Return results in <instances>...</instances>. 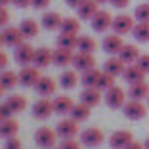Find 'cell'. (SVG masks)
<instances>
[{
	"instance_id": "cell-1",
	"label": "cell",
	"mask_w": 149,
	"mask_h": 149,
	"mask_svg": "<svg viewBox=\"0 0 149 149\" xmlns=\"http://www.w3.org/2000/svg\"><path fill=\"white\" fill-rule=\"evenodd\" d=\"M103 100H105L107 107H111V109H123L124 103H126V92H124L120 86H117V84H115L113 88L105 90Z\"/></svg>"
},
{
	"instance_id": "cell-2",
	"label": "cell",
	"mask_w": 149,
	"mask_h": 149,
	"mask_svg": "<svg viewBox=\"0 0 149 149\" xmlns=\"http://www.w3.org/2000/svg\"><path fill=\"white\" fill-rule=\"evenodd\" d=\"M134 19L132 15H128V13H118L117 17H113V25H111V29H113V33H117V35H128V33L134 31V27H136V23H134Z\"/></svg>"
},
{
	"instance_id": "cell-3",
	"label": "cell",
	"mask_w": 149,
	"mask_h": 149,
	"mask_svg": "<svg viewBox=\"0 0 149 149\" xmlns=\"http://www.w3.org/2000/svg\"><path fill=\"white\" fill-rule=\"evenodd\" d=\"M56 140H57V132L52 130V128H48V126H42L35 132V141H36V145L42 147V149H54Z\"/></svg>"
},
{
	"instance_id": "cell-4",
	"label": "cell",
	"mask_w": 149,
	"mask_h": 149,
	"mask_svg": "<svg viewBox=\"0 0 149 149\" xmlns=\"http://www.w3.org/2000/svg\"><path fill=\"white\" fill-rule=\"evenodd\" d=\"M123 113L126 118H132V120H140L147 115V107L141 103L140 100H128L123 107Z\"/></svg>"
},
{
	"instance_id": "cell-5",
	"label": "cell",
	"mask_w": 149,
	"mask_h": 149,
	"mask_svg": "<svg viewBox=\"0 0 149 149\" xmlns=\"http://www.w3.org/2000/svg\"><path fill=\"white\" fill-rule=\"evenodd\" d=\"M0 40H2V44H6V46L17 48L19 44H23L25 36H23L19 27H4V29H2V35H0Z\"/></svg>"
},
{
	"instance_id": "cell-6",
	"label": "cell",
	"mask_w": 149,
	"mask_h": 149,
	"mask_svg": "<svg viewBox=\"0 0 149 149\" xmlns=\"http://www.w3.org/2000/svg\"><path fill=\"white\" fill-rule=\"evenodd\" d=\"M35 52L36 50L33 48L31 44H19L17 48H15V52H13V57H15V61L19 63L21 67H27V65H31V63H35Z\"/></svg>"
},
{
	"instance_id": "cell-7",
	"label": "cell",
	"mask_w": 149,
	"mask_h": 149,
	"mask_svg": "<svg viewBox=\"0 0 149 149\" xmlns=\"http://www.w3.org/2000/svg\"><path fill=\"white\" fill-rule=\"evenodd\" d=\"M17 74H19V84L25 88H35L36 82L40 80V71L35 65L21 67V73H17Z\"/></svg>"
},
{
	"instance_id": "cell-8",
	"label": "cell",
	"mask_w": 149,
	"mask_h": 149,
	"mask_svg": "<svg viewBox=\"0 0 149 149\" xmlns=\"http://www.w3.org/2000/svg\"><path fill=\"white\" fill-rule=\"evenodd\" d=\"M101 48L105 50L109 56H118V54H120V50L124 48V40H123V36H120V35L111 33V35H107L105 38H103Z\"/></svg>"
},
{
	"instance_id": "cell-9",
	"label": "cell",
	"mask_w": 149,
	"mask_h": 149,
	"mask_svg": "<svg viewBox=\"0 0 149 149\" xmlns=\"http://www.w3.org/2000/svg\"><path fill=\"white\" fill-rule=\"evenodd\" d=\"M56 132H57V136H61L63 140H71V138H74L79 134V123L74 118H63V120L57 123Z\"/></svg>"
},
{
	"instance_id": "cell-10",
	"label": "cell",
	"mask_w": 149,
	"mask_h": 149,
	"mask_svg": "<svg viewBox=\"0 0 149 149\" xmlns=\"http://www.w3.org/2000/svg\"><path fill=\"white\" fill-rule=\"evenodd\" d=\"M132 141H134V136H132V132H128V130H117V132H113L111 138H109L111 149H126Z\"/></svg>"
},
{
	"instance_id": "cell-11",
	"label": "cell",
	"mask_w": 149,
	"mask_h": 149,
	"mask_svg": "<svg viewBox=\"0 0 149 149\" xmlns=\"http://www.w3.org/2000/svg\"><path fill=\"white\" fill-rule=\"evenodd\" d=\"M90 23H92V29L96 33H105L107 29H111V25H113V17H111V13L107 12V10H100L92 17Z\"/></svg>"
},
{
	"instance_id": "cell-12",
	"label": "cell",
	"mask_w": 149,
	"mask_h": 149,
	"mask_svg": "<svg viewBox=\"0 0 149 149\" xmlns=\"http://www.w3.org/2000/svg\"><path fill=\"white\" fill-rule=\"evenodd\" d=\"M103 140H105V136H103V132L100 128H86L80 134V141L86 147H97Z\"/></svg>"
},
{
	"instance_id": "cell-13",
	"label": "cell",
	"mask_w": 149,
	"mask_h": 149,
	"mask_svg": "<svg viewBox=\"0 0 149 149\" xmlns=\"http://www.w3.org/2000/svg\"><path fill=\"white\" fill-rule=\"evenodd\" d=\"M52 113H54V101L48 100V97H40L35 105H33V117L38 118V120L48 118Z\"/></svg>"
},
{
	"instance_id": "cell-14",
	"label": "cell",
	"mask_w": 149,
	"mask_h": 149,
	"mask_svg": "<svg viewBox=\"0 0 149 149\" xmlns=\"http://www.w3.org/2000/svg\"><path fill=\"white\" fill-rule=\"evenodd\" d=\"M73 67L77 71H90L96 67V57L92 54H86V52H79L74 54V59H73Z\"/></svg>"
},
{
	"instance_id": "cell-15",
	"label": "cell",
	"mask_w": 149,
	"mask_h": 149,
	"mask_svg": "<svg viewBox=\"0 0 149 149\" xmlns=\"http://www.w3.org/2000/svg\"><path fill=\"white\" fill-rule=\"evenodd\" d=\"M124 69H126V63L118 56H111L109 59H105V63H103V71L113 74V77H123Z\"/></svg>"
},
{
	"instance_id": "cell-16",
	"label": "cell",
	"mask_w": 149,
	"mask_h": 149,
	"mask_svg": "<svg viewBox=\"0 0 149 149\" xmlns=\"http://www.w3.org/2000/svg\"><path fill=\"white\" fill-rule=\"evenodd\" d=\"M73 59H74L73 50H69V48H61V46H57V48L54 50V65H57V67L73 65Z\"/></svg>"
},
{
	"instance_id": "cell-17",
	"label": "cell",
	"mask_w": 149,
	"mask_h": 149,
	"mask_svg": "<svg viewBox=\"0 0 149 149\" xmlns=\"http://www.w3.org/2000/svg\"><path fill=\"white\" fill-rule=\"evenodd\" d=\"M50 63H54V52H52V50L46 48V46L36 48V52H35V63H33V65L38 67V69H44V67H48Z\"/></svg>"
},
{
	"instance_id": "cell-18",
	"label": "cell",
	"mask_w": 149,
	"mask_h": 149,
	"mask_svg": "<svg viewBox=\"0 0 149 149\" xmlns=\"http://www.w3.org/2000/svg\"><path fill=\"white\" fill-rule=\"evenodd\" d=\"M42 27L48 29V31H61V25H63V17L59 15L57 12H46L42 15Z\"/></svg>"
},
{
	"instance_id": "cell-19",
	"label": "cell",
	"mask_w": 149,
	"mask_h": 149,
	"mask_svg": "<svg viewBox=\"0 0 149 149\" xmlns=\"http://www.w3.org/2000/svg\"><path fill=\"white\" fill-rule=\"evenodd\" d=\"M77 12H79V19H88V21H92V17L96 15L100 10H97V2L96 0H84L82 4L77 8Z\"/></svg>"
},
{
	"instance_id": "cell-20",
	"label": "cell",
	"mask_w": 149,
	"mask_h": 149,
	"mask_svg": "<svg viewBox=\"0 0 149 149\" xmlns=\"http://www.w3.org/2000/svg\"><path fill=\"white\" fill-rule=\"evenodd\" d=\"M35 90H36V94H38L40 97H48V96H52V94L56 92V80L50 79V77H40V80L36 82Z\"/></svg>"
},
{
	"instance_id": "cell-21",
	"label": "cell",
	"mask_w": 149,
	"mask_h": 149,
	"mask_svg": "<svg viewBox=\"0 0 149 149\" xmlns=\"http://www.w3.org/2000/svg\"><path fill=\"white\" fill-rule=\"evenodd\" d=\"M140 56H141V54H140V48H138L136 44H124V48L120 50V54H118V57H120L126 65L136 63Z\"/></svg>"
},
{
	"instance_id": "cell-22",
	"label": "cell",
	"mask_w": 149,
	"mask_h": 149,
	"mask_svg": "<svg viewBox=\"0 0 149 149\" xmlns=\"http://www.w3.org/2000/svg\"><path fill=\"white\" fill-rule=\"evenodd\" d=\"M128 96H130V100H147L149 97V84L145 82V80H141V82H136V84H130V88H128Z\"/></svg>"
},
{
	"instance_id": "cell-23",
	"label": "cell",
	"mask_w": 149,
	"mask_h": 149,
	"mask_svg": "<svg viewBox=\"0 0 149 149\" xmlns=\"http://www.w3.org/2000/svg\"><path fill=\"white\" fill-rule=\"evenodd\" d=\"M80 101L90 107H96L101 101V90L100 88H84L80 92Z\"/></svg>"
},
{
	"instance_id": "cell-24",
	"label": "cell",
	"mask_w": 149,
	"mask_h": 149,
	"mask_svg": "<svg viewBox=\"0 0 149 149\" xmlns=\"http://www.w3.org/2000/svg\"><path fill=\"white\" fill-rule=\"evenodd\" d=\"M143 77H145V73L136 65V63H132V65H126V69H124V73H123V79L126 80L128 84L141 82V80H143Z\"/></svg>"
},
{
	"instance_id": "cell-25",
	"label": "cell",
	"mask_w": 149,
	"mask_h": 149,
	"mask_svg": "<svg viewBox=\"0 0 149 149\" xmlns=\"http://www.w3.org/2000/svg\"><path fill=\"white\" fill-rule=\"evenodd\" d=\"M73 107H74V101L71 100L69 96H57L56 100H54V113H57V115L71 113Z\"/></svg>"
},
{
	"instance_id": "cell-26",
	"label": "cell",
	"mask_w": 149,
	"mask_h": 149,
	"mask_svg": "<svg viewBox=\"0 0 149 149\" xmlns=\"http://www.w3.org/2000/svg\"><path fill=\"white\" fill-rule=\"evenodd\" d=\"M17 82H19L17 73L8 71V69L2 71V74H0V88H2V90H13V88L17 86Z\"/></svg>"
},
{
	"instance_id": "cell-27",
	"label": "cell",
	"mask_w": 149,
	"mask_h": 149,
	"mask_svg": "<svg viewBox=\"0 0 149 149\" xmlns=\"http://www.w3.org/2000/svg\"><path fill=\"white\" fill-rule=\"evenodd\" d=\"M90 113H92V107L90 105H86V103H74V107H73V111H71V118H74L77 123H84V120H88L90 118Z\"/></svg>"
},
{
	"instance_id": "cell-28",
	"label": "cell",
	"mask_w": 149,
	"mask_h": 149,
	"mask_svg": "<svg viewBox=\"0 0 149 149\" xmlns=\"http://www.w3.org/2000/svg\"><path fill=\"white\" fill-rule=\"evenodd\" d=\"M59 84H61V88H67V90H71V88H74L77 84H79V74H77V69H65L61 74H59Z\"/></svg>"
},
{
	"instance_id": "cell-29",
	"label": "cell",
	"mask_w": 149,
	"mask_h": 149,
	"mask_svg": "<svg viewBox=\"0 0 149 149\" xmlns=\"http://www.w3.org/2000/svg\"><path fill=\"white\" fill-rule=\"evenodd\" d=\"M19 29H21V33H23L25 38H35V36L38 35V31H40L38 23H36L35 19H23V21L19 23Z\"/></svg>"
},
{
	"instance_id": "cell-30",
	"label": "cell",
	"mask_w": 149,
	"mask_h": 149,
	"mask_svg": "<svg viewBox=\"0 0 149 149\" xmlns=\"http://www.w3.org/2000/svg\"><path fill=\"white\" fill-rule=\"evenodd\" d=\"M17 130H19V123L15 120V118H4L2 124H0V134L4 136V140H6V138L15 136Z\"/></svg>"
},
{
	"instance_id": "cell-31",
	"label": "cell",
	"mask_w": 149,
	"mask_h": 149,
	"mask_svg": "<svg viewBox=\"0 0 149 149\" xmlns=\"http://www.w3.org/2000/svg\"><path fill=\"white\" fill-rule=\"evenodd\" d=\"M100 74H101V71H97L96 67L90 71H84L82 77H80V82H82L84 88H96L97 80H100Z\"/></svg>"
},
{
	"instance_id": "cell-32",
	"label": "cell",
	"mask_w": 149,
	"mask_h": 149,
	"mask_svg": "<svg viewBox=\"0 0 149 149\" xmlns=\"http://www.w3.org/2000/svg\"><path fill=\"white\" fill-rule=\"evenodd\" d=\"M6 103L12 107L13 113H21V111H25V107H27V100L21 96V94H12V96H8L6 97Z\"/></svg>"
},
{
	"instance_id": "cell-33",
	"label": "cell",
	"mask_w": 149,
	"mask_h": 149,
	"mask_svg": "<svg viewBox=\"0 0 149 149\" xmlns=\"http://www.w3.org/2000/svg\"><path fill=\"white\" fill-rule=\"evenodd\" d=\"M132 35L138 42H149V21H138Z\"/></svg>"
},
{
	"instance_id": "cell-34",
	"label": "cell",
	"mask_w": 149,
	"mask_h": 149,
	"mask_svg": "<svg viewBox=\"0 0 149 149\" xmlns=\"http://www.w3.org/2000/svg\"><path fill=\"white\" fill-rule=\"evenodd\" d=\"M57 46L69 48V50L79 48V36L77 35H69V33H61V35L57 36Z\"/></svg>"
},
{
	"instance_id": "cell-35",
	"label": "cell",
	"mask_w": 149,
	"mask_h": 149,
	"mask_svg": "<svg viewBox=\"0 0 149 149\" xmlns=\"http://www.w3.org/2000/svg\"><path fill=\"white\" fill-rule=\"evenodd\" d=\"M80 31V19L79 17H63L61 33H69V35H79Z\"/></svg>"
},
{
	"instance_id": "cell-36",
	"label": "cell",
	"mask_w": 149,
	"mask_h": 149,
	"mask_svg": "<svg viewBox=\"0 0 149 149\" xmlns=\"http://www.w3.org/2000/svg\"><path fill=\"white\" fill-rule=\"evenodd\" d=\"M96 46H97V42L92 38V36H88V35H82V36H79V52L94 54Z\"/></svg>"
},
{
	"instance_id": "cell-37",
	"label": "cell",
	"mask_w": 149,
	"mask_h": 149,
	"mask_svg": "<svg viewBox=\"0 0 149 149\" xmlns=\"http://www.w3.org/2000/svg\"><path fill=\"white\" fill-rule=\"evenodd\" d=\"M113 86H115V77L109 74V73H105V71H101L96 88H100V90H109V88H113Z\"/></svg>"
},
{
	"instance_id": "cell-38",
	"label": "cell",
	"mask_w": 149,
	"mask_h": 149,
	"mask_svg": "<svg viewBox=\"0 0 149 149\" xmlns=\"http://www.w3.org/2000/svg\"><path fill=\"white\" fill-rule=\"evenodd\" d=\"M134 17L138 21H149V2H143V4H138L136 10H134Z\"/></svg>"
},
{
	"instance_id": "cell-39",
	"label": "cell",
	"mask_w": 149,
	"mask_h": 149,
	"mask_svg": "<svg viewBox=\"0 0 149 149\" xmlns=\"http://www.w3.org/2000/svg\"><path fill=\"white\" fill-rule=\"evenodd\" d=\"M4 149H21V140H19L17 136L6 138V141H4Z\"/></svg>"
},
{
	"instance_id": "cell-40",
	"label": "cell",
	"mask_w": 149,
	"mask_h": 149,
	"mask_svg": "<svg viewBox=\"0 0 149 149\" xmlns=\"http://www.w3.org/2000/svg\"><path fill=\"white\" fill-rule=\"evenodd\" d=\"M136 65L140 67V69L143 71L145 74H147V73H149V54H143V56H140V57H138Z\"/></svg>"
},
{
	"instance_id": "cell-41",
	"label": "cell",
	"mask_w": 149,
	"mask_h": 149,
	"mask_svg": "<svg viewBox=\"0 0 149 149\" xmlns=\"http://www.w3.org/2000/svg\"><path fill=\"white\" fill-rule=\"evenodd\" d=\"M12 115H15V113H13L12 107L4 101V103L0 105V118H2V120H4V118H12Z\"/></svg>"
},
{
	"instance_id": "cell-42",
	"label": "cell",
	"mask_w": 149,
	"mask_h": 149,
	"mask_svg": "<svg viewBox=\"0 0 149 149\" xmlns=\"http://www.w3.org/2000/svg\"><path fill=\"white\" fill-rule=\"evenodd\" d=\"M59 149H80V143L74 138H71V140H63L61 145H59Z\"/></svg>"
},
{
	"instance_id": "cell-43",
	"label": "cell",
	"mask_w": 149,
	"mask_h": 149,
	"mask_svg": "<svg viewBox=\"0 0 149 149\" xmlns=\"http://www.w3.org/2000/svg\"><path fill=\"white\" fill-rule=\"evenodd\" d=\"M8 21H10V13L6 10V6H2V10H0V25L8 27Z\"/></svg>"
},
{
	"instance_id": "cell-44",
	"label": "cell",
	"mask_w": 149,
	"mask_h": 149,
	"mask_svg": "<svg viewBox=\"0 0 149 149\" xmlns=\"http://www.w3.org/2000/svg\"><path fill=\"white\" fill-rule=\"evenodd\" d=\"M50 6V0H33V8L36 10H46Z\"/></svg>"
},
{
	"instance_id": "cell-45",
	"label": "cell",
	"mask_w": 149,
	"mask_h": 149,
	"mask_svg": "<svg viewBox=\"0 0 149 149\" xmlns=\"http://www.w3.org/2000/svg\"><path fill=\"white\" fill-rule=\"evenodd\" d=\"M111 4L115 6V8H118V10H123V8H126L128 4H130V0H109Z\"/></svg>"
},
{
	"instance_id": "cell-46",
	"label": "cell",
	"mask_w": 149,
	"mask_h": 149,
	"mask_svg": "<svg viewBox=\"0 0 149 149\" xmlns=\"http://www.w3.org/2000/svg\"><path fill=\"white\" fill-rule=\"evenodd\" d=\"M12 4L17 8H29V6H33V0H13Z\"/></svg>"
},
{
	"instance_id": "cell-47",
	"label": "cell",
	"mask_w": 149,
	"mask_h": 149,
	"mask_svg": "<svg viewBox=\"0 0 149 149\" xmlns=\"http://www.w3.org/2000/svg\"><path fill=\"white\" fill-rule=\"evenodd\" d=\"M65 2H67V6H71V8L77 10V8H79V6L84 2V0H65Z\"/></svg>"
},
{
	"instance_id": "cell-48",
	"label": "cell",
	"mask_w": 149,
	"mask_h": 149,
	"mask_svg": "<svg viewBox=\"0 0 149 149\" xmlns=\"http://www.w3.org/2000/svg\"><path fill=\"white\" fill-rule=\"evenodd\" d=\"M6 65H8V56L2 52V54H0V67H2V71L6 69Z\"/></svg>"
},
{
	"instance_id": "cell-49",
	"label": "cell",
	"mask_w": 149,
	"mask_h": 149,
	"mask_svg": "<svg viewBox=\"0 0 149 149\" xmlns=\"http://www.w3.org/2000/svg\"><path fill=\"white\" fill-rule=\"evenodd\" d=\"M126 149H145V147H143V143H138V141H132V143L128 145Z\"/></svg>"
},
{
	"instance_id": "cell-50",
	"label": "cell",
	"mask_w": 149,
	"mask_h": 149,
	"mask_svg": "<svg viewBox=\"0 0 149 149\" xmlns=\"http://www.w3.org/2000/svg\"><path fill=\"white\" fill-rule=\"evenodd\" d=\"M12 2H13V0H0V4H2V6H6V4H12Z\"/></svg>"
},
{
	"instance_id": "cell-51",
	"label": "cell",
	"mask_w": 149,
	"mask_h": 149,
	"mask_svg": "<svg viewBox=\"0 0 149 149\" xmlns=\"http://www.w3.org/2000/svg\"><path fill=\"white\" fill-rule=\"evenodd\" d=\"M143 147H145V149H149V138H147V140L143 141Z\"/></svg>"
},
{
	"instance_id": "cell-52",
	"label": "cell",
	"mask_w": 149,
	"mask_h": 149,
	"mask_svg": "<svg viewBox=\"0 0 149 149\" xmlns=\"http://www.w3.org/2000/svg\"><path fill=\"white\" fill-rule=\"evenodd\" d=\"M97 4H105V2H109V0H96Z\"/></svg>"
},
{
	"instance_id": "cell-53",
	"label": "cell",
	"mask_w": 149,
	"mask_h": 149,
	"mask_svg": "<svg viewBox=\"0 0 149 149\" xmlns=\"http://www.w3.org/2000/svg\"><path fill=\"white\" fill-rule=\"evenodd\" d=\"M147 105H149V97H147Z\"/></svg>"
},
{
	"instance_id": "cell-54",
	"label": "cell",
	"mask_w": 149,
	"mask_h": 149,
	"mask_svg": "<svg viewBox=\"0 0 149 149\" xmlns=\"http://www.w3.org/2000/svg\"><path fill=\"white\" fill-rule=\"evenodd\" d=\"M57 149H59V147H57Z\"/></svg>"
}]
</instances>
